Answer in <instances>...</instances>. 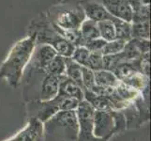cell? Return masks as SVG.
<instances>
[{
  "instance_id": "cell-3",
  "label": "cell",
  "mask_w": 151,
  "mask_h": 141,
  "mask_svg": "<svg viewBox=\"0 0 151 141\" xmlns=\"http://www.w3.org/2000/svg\"><path fill=\"white\" fill-rule=\"evenodd\" d=\"M32 34L36 38V44H48L55 50L57 55L63 57H71L75 46L67 40L53 28L48 20L40 13L30 22L27 35Z\"/></svg>"
},
{
  "instance_id": "cell-8",
  "label": "cell",
  "mask_w": 151,
  "mask_h": 141,
  "mask_svg": "<svg viewBox=\"0 0 151 141\" xmlns=\"http://www.w3.org/2000/svg\"><path fill=\"white\" fill-rule=\"evenodd\" d=\"M45 137L43 123L37 119L30 118L22 130L5 141H44Z\"/></svg>"
},
{
  "instance_id": "cell-25",
  "label": "cell",
  "mask_w": 151,
  "mask_h": 141,
  "mask_svg": "<svg viewBox=\"0 0 151 141\" xmlns=\"http://www.w3.org/2000/svg\"><path fill=\"white\" fill-rule=\"evenodd\" d=\"M82 85L86 90H91L96 86L94 72L86 67H82Z\"/></svg>"
},
{
  "instance_id": "cell-16",
  "label": "cell",
  "mask_w": 151,
  "mask_h": 141,
  "mask_svg": "<svg viewBox=\"0 0 151 141\" xmlns=\"http://www.w3.org/2000/svg\"><path fill=\"white\" fill-rule=\"evenodd\" d=\"M80 35H81V45L83 46L85 43L91 40L100 38L98 24L89 19H86L80 27Z\"/></svg>"
},
{
  "instance_id": "cell-19",
  "label": "cell",
  "mask_w": 151,
  "mask_h": 141,
  "mask_svg": "<svg viewBox=\"0 0 151 141\" xmlns=\"http://www.w3.org/2000/svg\"><path fill=\"white\" fill-rule=\"evenodd\" d=\"M65 71H66L65 57L61 56L59 55H56L48 64V66L45 68V72H47L48 74L57 76V77L64 75Z\"/></svg>"
},
{
  "instance_id": "cell-14",
  "label": "cell",
  "mask_w": 151,
  "mask_h": 141,
  "mask_svg": "<svg viewBox=\"0 0 151 141\" xmlns=\"http://www.w3.org/2000/svg\"><path fill=\"white\" fill-rule=\"evenodd\" d=\"M120 81L139 92L143 91L145 87H149V77L141 74L140 72H133Z\"/></svg>"
},
{
  "instance_id": "cell-13",
  "label": "cell",
  "mask_w": 151,
  "mask_h": 141,
  "mask_svg": "<svg viewBox=\"0 0 151 141\" xmlns=\"http://www.w3.org/2000/svg\"><path fill=\"white\" fill-rule=\"evenodd\" d=\"M59 93L63 95L76 99L78 101L84 100V90L83 87L79 85L67 77L65 74L59 76Z\"/></svg>"
},
{
  "instance_id": "cell-12",
  "label": "cell",
  "mask_w": 151,
  "mask_h": 141,
  "mask_svg": "<svg viewBox=\"0 0 151 141\" xmlns=\"http://www.w3.org/2000/svg\"><path fill=\"white\" fill-rule=\"evenodd\" d=\"M59 91V77L46 74L42 80L38 101H49L54 99Z\"/></svg>"
},
{
  "instance_id": "cell-9",
  "label": "cell",
  "mask_w": 151,
  "mask_h": 141,
  "mask_svg": "<svg viewBox=\"0 0 151 141\" xmlns=\"http://www.w3.org/2000/svg\"><path fill=\"white\" fill-rule=\"evenodd\" d=\"M105 8L113 17L132 23V9L128 0H94Z\"/></svg>"
},
{
  "instance_id": "cell-17",
  "label": "cell",
  "mask_w": 151,
  "mask_h": 141,
  "mask_svg": "<svg viewBox=\"0 0 151 141\" xmlns=\"http://www.w3.org/2000/svg\"><path fill=\"white\" fill-rule=\"evenodd\" d=\"M112 22L114 27L116 40H121L126 43L132 40V23L114 17L112 19Z\"/></svg>"
},
{
  "instance_id": "cell-24",
  "label": "cell",
  "mask_w": 151,
  "mask_h": 141,
  "mask_svg": "<svg viewBox=\"0 0 151 141\" xmlns=\"http://www.w3.org/2000/svg\"><path fill=\"white\" fill-rule=\"evenodd\" d=\"M86 68H88L93 72L103 70V56L98 52H90Z\"/></svg>"
},
{
  "instance_id": "cell-21",
  "label": "cell",
  "mask_w": 151,
  "mask_h": 141,
  "mask_svg": "<svg viewBox=\"0 0 151 141\" xmlns=\"http://www.w3.org/2000/svg\"><path fill=\"white\" fill-rule=\"evenodd\" d=\"M98 28L100 33V38L105 41H111L116 40V32L112 20H104L98 22Z\"/></svg>"
},
{
  "instance_id": "cell-7",
  "label": "cell",
  "mask_w": 151,
  "mask_h": 141,
  "mask_svg": "<svg viewBox=\"0 0 151 141\" xmlns=\"http://www.w3.org/2000/svg\"><path fill=\"white\" fill-rule=\"evenodd\" d=\"M95 109L86 100L79 103L76 115L79 123V133L77 141H109L105 138H98L93 133V116Z\"/></svg>"
},
{
  "instance_id": "cell-18",
  "label": "cell",
  "mask_w": 151,
  "mask_h": 141,
  "mask_svg": "<svg viewBox=\"0 0 151 141\" xmlns=\"http://www.w3.org/2000/svg\"><path fill=\"white\" fill-rule=\"evenodd\" d=\"M66 61V71L65 75L70 79L77 83L81 87L82 85V66H80L75 61L71 59V57H65Z\"/></svg>"
},
{
  "instance_id": "cell-2",
  "label": "cell",
  "mask_w": 151,
  "mask_h": 141,
  "mask_svg": "<svg viewBox=\"0 0 151 141\" xmlns=\"http://www.w3.org/2000/svg\"><path fill=\"white\" fill-rule=\"evenodd\" d=\"M59 35L64 31H77L86 19L80 0H60L42 12Z\"/></svg>"
},
{
  "instance_id": "cell-20",
  "label": "cell",
  "mask_w": 151,
  "mask_h": 141,
  "mask_svg": "<svg viewBox=\"0 0 151 141\" xmlns=\"http://www.w3.org/2000/svg\"><path fill=\"white\" fill-rule=\"evenodd\" d=\"M132 39L150 40L149 20L132 23Z\"/></svg>"
},
{
  "instance_id": "cell-22",
  "label": "cell",
  "mask_w": 151,
  "mask_h": 141,
  "mask_svg": "<svg viewBox=\"0 0 151 141\" xmlns=\"http://www.w3.org/2000/svg\"><path fill=\"white\" fill-rule=\"evenodd\" d=\"M125 45H126V41L121 40H114L111 41H107L102 48L101 54L102 56H109V55H116L120 53L124 49Z\"/></svg>"
},
{
  "instance_id": "cell-11",
  "label": "cell",
  "mask_w": 151,
  "mask_h": 141,
  "mask_svg": "<svg viewBox=\"0 0 151 141\" xmlns=\"http://www.w3.org/2000/svg\"><path fill=\"white\" fill-rule=\"evenodd\" d=\"M80 4L86 19L98 23L104 20H112L114 18L101 4L94 0H80Z\"/></svg>"
},
{
  "instance_id": "cell-26",
  "label": "cell",
  "mask_w": 151,
  "mask_h": 141,
  "mask_svg": "<svg viewBox=\"0 0 151 141\" xmlns=\"http://www.w3.org/2000/svg\"><path fill=\"white\" fill-rule=\"evenodd\" d=\"M107 41L102 40L101 38H98L95 40H91L86 41L83 46H85L89 52H98V53H101Z\"/></svg>"
},
{
  "instance_id": "cell-23",
  "label": "cell",
  "mask_w": 151,
  "mask_h": 141,
  "mask_svg": "<svg viewBox=\"0 0 151 141\" xmlns=\"http://www.w3.org/2000/svg\"><path fill=\"white\" fill-rule=\"evenodd\" d=\"M90 52L85 46H75V49L71 56V59L82 67H86Z\"/></svg>"
},
{
  "instance_id": "cell-27",
  "label": "cell",
  "mask_w": 151,
  "mask_h": 141,
  "mask_svg": "<svg viewBox=\"0 0 151 141\" xmlns=\"http://www.w3.org/2000/svg\"><path fill=\"white\" fill-rule=\"evenodd\" d=\"M138 67L141 74L149 77V53L141 55L138 59Z\"/></svg>"
},
{
  "instance_id": "cell-6",
  "label": "cell",
  "mask_w": 151,
  "mask_h": 141,
  "mask_svg": "<svg viewBox=\"0 0 151 141\" xmlns=\"http://www.w3.org/2000/svg\"><path fill=\"white\" fill-rule=\"evenodd\" d=\"M127 131V124L121 111L95 110L93 116V133L98 138L110 140Z\"/></svg>"
},
{
  "instance_id": "cell-4",
  "label": "cell",
  "mask_w": 151,
  "mask_h": 141,
  "mask_svg": "<svg viewBox=\"0 0 151 141\" xmlns=\"http://www.w3.org/2000/svg\"><path fill=\"white\" fill-rule=\"evenodd\" d=\"M80 101L58 94L49 101H32L25 103L27 119L34 118L44 123L59 111L76 110Z\"/></svg>"
},
{
  "instance_id": "cell-15",
  "label": "cell",
  "mask_w": 151,
  "mask_h": 141,
  "mask_svg": "<svg viewBox=\"0 0 151 141\" xmlns=\"http://www.w3.org/2000/svg\"><path fill=\"white\" fill-rule=\"evenodd\" d=\"M94 75L96 86L101 87L114 88L120 82V80L111 71L101 70L98 72H94Z\"/></svg>"
},
{
  "instance_id": "cell-5",
  "label": "cell",
  "mask_w": 151,
  "mask_h": 141,
  "mask_svg": "<svg viewBox=\"0 0 151 141\" xmlns=\"http://www.w3.org/2000/svg\"><path fill=\"white\" fill-rule=\"evenodd\" d=\"M45 137L65 141H77L79 123L76 110L59 111L43 123Z\"/></svg>"
},
{
  "instance_id": "cell-1",
  "label": "cell",
  "mask_w": 151,
  "mask_h": 141,
  "mask_svg": "<svg viewBox=\"0 0 151 141\" xmlns=\"http://www.w3.org/2000/svg\"><path fill=\"white\" fill-rule=\"evenodd\" d=\"M35 46V36L28 34L14 43L0 65V78L10 87L16 88L21 84L24 72L31 59Z\"/></svg>"
},
{
  "instance_id": "cell-10",
  "label": "cell",
  "mask_w": 151,
  "mask_h": 141,
  "mask_svg": "<svg viewBox=\"0 0 151 141\" xmlns=\"http://www.w3.org/2000/svg\"><path fill=\"white\" fill-rule=\"evenodd\" d=\"M57 55L55 50L48 44H36L29 65L40 70H45V68Z\"/></svg>"
}]
</instances>
